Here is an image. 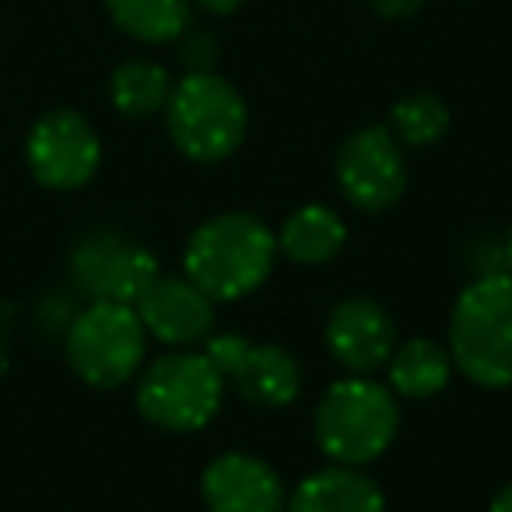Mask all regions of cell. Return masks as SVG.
<instances>
[{
	"mask_svg": "<svg viewBox=\"0 0 512 512\" xmlns=\"http://www.w3.org/2000/svg\"><path fill=\"white\" fill-rule=\"evenodd\" d=\"M278 260V235L256 218L235 211L204 221L183 253L186 278L214 302L246 299L264 285Z\"/></svg>",
	"mask_w": 512,
	"mask_h": 512,
	"instance_id": "1",
	"label": "cell"
},
{
	"mask_svg": "<svg viewBox=\"0 0 512 512\" xmlns=\"http://www.w3.org/2000/svg\"><path fill=\"white\" fill-rule=\"evenodd\" d=\"M453 365L477 386H512V274H481L449 320Z\"/></svg>",
	"mask_w": 512,
	"mask_h": 512,
	"instance_id": "2",
	"label": "cell"
},
{
	"mask_svg": "<svg viewBox=\"0 0 512 512\" xmlns=\"http://www.w3.org/2000/svg\"><path fill=\"white\" fill-rule=\"evenodd\" d=\"M400 428L393 390L372 379H341L316 407V442L341 467H365L390 449Z\"/></svg>",
	"mask_w": 512,
	"mask_h": 512,
	"instance_id": "3",
	"label": "cell"
},
{
	"mask_svg": "<svg viewBox=\"0 0 512 512\" xmlns=\"http://www.w3.org/2000/svg\"><path fill=\"white\" fill-rule=\"evenodd\" d=\"M169 137L193 162H221L235 155L246 137L249 113L242 95L214 71L186 74L165 102Z\"/></svg>",
	"mask_w": 512,
	"mask_h": 512,
	"instance_id": "4",
	"label": "cell"
},
{
	"mask_svg": "<svg viewBox=\"0 0 512 512\" xmlns=\"http://www.w3.org/2000/svg\"><path fill=\"white\" fill-rule=\"evenodd\" d=\"M225 376L204 351H172L151 362L137 386V407L165 432H197L218 414Z\"/></svg>",
	"mask_w": 512,
	"mask_h": 512,
	"instance_id": "5",
	"label": "cell"
},
{
	"mask_svg": "<svg viewBox=\"0 0 512 512\" xmlns=\"http://www.w3.org/2000/svg\"><path fill=\"white\" fill-rule=\"evenodd\" d=\"M148 348V330L134 306L92 302L67 330V362L85 383L99 390L123 386L137 376Z\"/></svg>",
	"mask_w": 512,
	"mask_h": 512,
	"instance_id": "6",
	"label": "cell"
},
{
	"mask_svg": "<svg viewBox=\"0 0 512 512\" xmlns=\"http://www.w3.org/2000/svg\"><path fill=\"white\" fill-rule=\"evenodd\" d=\"M71 278L92 302L134 306L158 278V260L151 249L120 232H92L74 246Z\"/></svg>",
	"mask_w": 512,
	"mask_h": 512,
	"instance_id": "7",
	"label": "cell"
},
{
	"mask_svg": "<svg viewBox=\"0 0 512 512\" xmlns=\"http://www.w3.org/2000/svg\"><path fill=\"white\" fill-rule=\"evenodd\" d=\"M204 355L249 404L285 407L302 390L299 362L281 344H253L239 334H221L207 341Z\"/></svg>",
	"mask_w": 512,
	"mask_h": 512,
	"instance_id": "8",
	"label": "cell"
},
{
	"mask_svg": "<svg viewBox=\"0 0 512 512\" xmlns=\"http://www.w3.org/2000/svg\"><path fill=\"white\" fill-rule=\"evenodd\" d=\"M337 183L358 211H386L407 190V162L390 127H365L337 155Z\"/></svg>",
	"mask_w": 512,
	"mask_h": 512,
	"instance_id": "9",
	"label": "cell"
},
{
	"mask_svg": "<svg viewBox=\"0 0 512 512\" xmlns=\"http://www.w3.org/2000/svg\"><path fill=\"white\" fill-rule=\"evenodd\" d=\"M32 176L50 190H78L99 169V137L92 123L74 109H53L39 116L25 144Z\"/></svg>",
	"mask_w": 512,
	"mask_h": 512,
	"instance_id": "10",
	"label": "cell"
},
{
	"mask_svg": "<svg viewBox=\"0 0 512 512\" xmlns=\"http://www.w3.org/2000/svg\"><path fill=\"white\" fill-rule=\"evenodd\" d=\"M134 309L144 330L172 348L207 341L214 327V299L200 292L190 278H162L158 274L134 302Z\"/></svg>",
	"mask_w": 512,
	"mask_h": 512,
	"instance_id": "11",
	"label": "cell"
},
{
	"mask_svg": "<svg viewBox=\"0 0 512 512\" xmlns=\"http://www.w3.org/2000/svg\"><path fill=\"white\" fill-rule=\"evenodd\" d=\"M204 502L211 512H285L278 470L249 453H225L204 470Z\"/></svg>",
	"mask_w": 512,
	"mask_h": 512,
	"instance_id": "12",
	"label": "cell"
},
{
	"mask_svg": "<svg viewBox=\"0 0 512 512\" xmlns=\"http://www.w3.org/2000/svg\"><path fill=\"white\" fill-rule=\"evenodd\" d=\"M327 348L348 372H376L397 348L390 313L372 299H344L327 320Z\"/></svg>",
	"mask_w": 512,
	"mask_h": 512,
	"instance_id": "13",
	"label": "cell"
},
{
	"mask_svg": "<svg viewBox=\"0 0 512 512\" xmlns=\"http://www.w3.org/2000/svg\"><path fill=\"white\" fill-rule=\"evenodd\" d=\"M285 512H386V498L358 467H327L295 488Z\"/></svg>",
	"mask_w": 512,
	"mask_h": 512,
	"instance_id": "14",
	"label": "cell"
},
{
	"mask_svg": "<svg viewBox=\"0 0 512 512\" xmlns=\"http://www.w3.org/2000/svg\"><path fill=\"white\" fill-rule=\"evenodd\" d=\"M344 242H348V228L341 214L323 204H306L285 221L278 235V253H285L292 264L320 267L341 253Z\"/></svg>",
	"mask_w": 512,
	"mask_h": 512,
	"instance_id": "15",
	"label": "cell"
},
{
	"mask_svg": "<svg viewBox=\"0 0 512 512\" xmlns=\"http://www.w3.org/2000/svg\"><path fill=\"white\" fill-rule=\"evenodd\" d=\"M449 376H453V355L425 337L400 344L390 355V390L407 400L435 397L446 390Z\"/></svg>",
	"mask_w": 512,
	"mask_h": 512,
	"instance_id": "16",
	"label": "cell"
},
{
	"mask_svg": "<svg viewBox=\"0 0 512 512\" xmlns=\"http://www.w3.org/2000/svg\"><path fill=\"white\" fill-rule=\"evenodd\" d=\"M106 8L141 43H176L190 25V0H106Z\"/></svg>",
	"mask_w": 512,
	"mask_h": 512,
	"instance_id": "17",
	"label": "cell"
},
{
	"mask_svg": "<svg viewBox=\"0 0 512 512\" xmlns=\"http://www.w3.org/2000/svg\"><path fill=\"white\" fill-rule=\"evenodd\" d=\"M109 95L123 116H151L169 102L172 78L165 67L151 64V60H127L116 67L113 81H109Z\"/></svg>",
	"mask_w": 512,
	"mask_h": 512,
	"instance_id": "18",
	"label": "cell"
},
{
	"mask_svg": "<svg viewBox=\"0 0 512 512\" xmlns=\"http://www.w3.org/2000/svg\"><path fill=\"white\" fill-rule=\"evenodd\" d=\"M390 130L397 141L411 144V148L435 144L449 130V106L432 92L407 95V99H400L397 106H393Z\"/></svg>",
	"mask_w": 512,
	"mask_h": 512,
	"instance_id": "19",
	"label": "cell"
},
{
	"mask_svg": "<svg viewBox=\"0 0 512 512\" xmlns=\"http://www.w3.org/2000/svg\"><path fill=\"white\" fill-rule=\"evenodd\" d=\"M179 60L190 67V74H204L218 64V39L207 32H190L179 36Z\"/></svg>",
	"mask_w": 512,
	"mask_h": 512,
	"instance_id": "20",
	"label": "cell"
},
{
	"mask_svg": "<svg viewBox=\"0 0 512 512\" xmlns=\"http://www.w3.org/2000/svg\"><path fill=\"white\" fill-rule=\"evenodd\" d=\"M369 4L376 8V15H383V18H411V15H418L425 0H369Z\"/></svg>",
	"mask_w": 512,
	"mask_h": 512,
	"instance_id": "21",
	"label": "cell"
},
{
	"mask_svg": "<svg viewBox=\"0 0 512 512\" xmlns=\"http://www.w3.org/2000/svg\"><path fill=\"white\" fill-rule=\"evenodd\" d=\"M200 8L211 11V15H232L235 8H242L246 0H197Z\"/></svg>",
	"mask_w": 512,
	"mask_h": 512,
	"instance_id": "22",
	"label": "cell"
},
{
	"mask_svg": "<svg viewBox=\"0 0 512 512\" xmlns=\"http://www.w3.org/2000/svg\"><path fill=\"white\" fill-rule=\"evenodd\" d=\"M491 512H512V484H505V488L491 498Z\"/></svg>",
	"mask_w": 512,
	"mask_h": 512,
	"instance_id": "23",
	"label": "cell"
},
{
	"mask_svg": "<svg viewBox=\"0 0 512 512\" xmlns=\"http://www.w3.org/2000/svg\"><path fill=\"white\" fill-rule=\"evenodd\" d=\"M502 256H505V271L512 274V232H509V239H505V249H502Z\"/></svg>",
	"mask_w": 512,
	"mask_h": 512,
	"instance_id": "24",
	"label": "cell"
}]
</instances>
